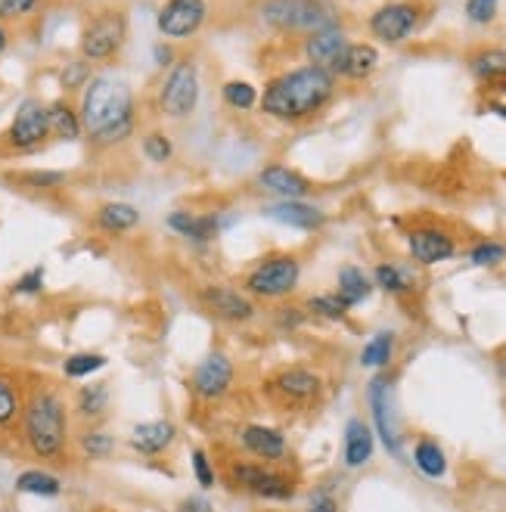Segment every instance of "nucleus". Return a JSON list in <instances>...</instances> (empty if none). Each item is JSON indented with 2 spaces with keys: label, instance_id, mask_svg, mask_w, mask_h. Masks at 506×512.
Wrapping results in <instances>:
<instances>
[{
  "label": "nucleus",
  "instance_id": "f257e3e1",
  "mask_svg": "<svg viewBox=\"0 0 506 512\" xmlns=\"http://www.w3.org/2000/svg\"><path fill=\"white\" fill-rule=\"evenodd\" d=\"M81 128L94 146L112 149L122 146L137 131V100L125 78L94 75L81 90Z\"/></svg>",
  "mask_w": 506,
  "mask_h": 512
},
{
  "label": "nucleus",
  "instance_id": "f03ea898",
  "mask_svg": "<svg viewBox=\"0 0 506 512\" xmlns=\"http://www.w3.org/2000/svg\"><path fill=\"white\" fill-rule=\"evenodd\" d=\"M333 97H336V75L330 69L299 66L267 81L258 106L264 115L277 118V122L295 125L305 122V118H314L320 109L330 106Z\"/></svg>",
  "mask_w": 506,
  "mask_h": 512
},
{
  "label": "nucleus",
  "instance_id": "7ed1b4c3",
  "mask_svg": "<svg viewBox=\"0 0 506 512\" xmlns=\"http://www.w3.org/2000/svg\"><path fill=\"white\" fill-rule=\"evenodd\" d=\"M25 441L41 460H63L69 450V413L66 401L53 388H38L22 407Z\"/></svg>",
  "mask_w": 506,
  "mask_h": 512
},
{
  "label": "nucleus",
  "instance_id": "20e7f679",
  "mask_svg": "<svg viewBox=\"0 0 506 512\" xmlns=\"http://www.w3.org/2000/svg\"><path fill=\"white\" fill-rule=\"evenodd\" d=\"M258 19L286 35H314L339 25V10L330 0H261Z\"/></svg>",
  "mask_w": 506,
  "mask_h": 512
},
{
  "label": "nucleus",
  "instance_id": "39448f33",
  "mask_svg": "<svg viewBox=\"0 0 506 512\" xmlns=\"http://www.w3.org/2000/svg\"><path fill=\"white\" fill-rule=\"evenodd\" d=\"M125 41H128V16L115 7H103L81 28V56L91 66L109 63V59L122 53Z\"/></svg>",
  "mask_w": 506,
  "mask_h": 512
},
{
  "label": "nucleus",
  "instance_id": "423d86ee",
  "mask_svg": "<svg viewBox=\"0 0 506 512\" xmlns=\"http://www.w3.org/2000/svg\"><path fill=\"white\" fill-rule=\"evenodd\" d=\"M199 94H202V81H199L196 59H177L159 87V112L171 118V122H184V118L196 112Z\"/></svg>",
  "mask_w": 506,
  "mask_h": 512
},
{
  "label": "nucleus",
  "instance_id": "0eeeda50",
  "mask_svg": "<svg viewBox=\"0 0 506 512\" xmlns=\"http://www.w3.org/2000/svg\"><path fill=\"white\" fill-rule=\"evenodd\" d=\"M299 280H302L299 258L295 255H271L249 270L246 280H243V289H246V295H255V298H286L295 292Z\"/></svg>",
  "mask_w": 506,
  "mask_h": 512
},
{
  "label": "nucleus",
  "instance_id": "6e6552de",
  "mask_svg": "<svg viewBox=\"0 0 506 512\" xmlns=\"http://www.w3.org/2000/svg\"><path fill=\"white\" fill-rule=\"evenodd\" d=\"M230 478L236 481V488H243L246 494H252L258 500L289 503L295 497V481L264 463H233Z\"/></svg>",
  "mask_w": 506,
  "mask_h": 512
},
{
  "label": "nucleus",
  "instance_id": "1a4fd4ad",
  "mask_svg": "<svg viewBox=\"0 0 506 512\" xmlns=\"http://www.w3.org/2000/svg\"><path fill=\"white\" fill-rule=\"evenodd\" d=\"M233 376V360L224 351H208L190 373V391L199 401L215 404L233 388Z\"/></svg>",
  "mask_w": 506,
  "mask_h": 512
},
{
  "label": "nucleus",
  "instance_id": "9d476101",
  "mask_svg": "<svg viewBox=\"0 0 506 512\" xmlns=\"http://www.w3.org/2000/svg\"><path fill=\"white\" fill-rule=\"evenodd\" d=\"M208 19V4L205 0H165L156 28L165 41H190Z\"/></svg>",
  "mask_w": 506,
  "mask_h": 512
},
{
  "label": "nucleus",
  "instance_id": "9b49d317",
  "mask_svg": "<svg viewBox=\"0 0 506 512\" xmlns=\"http://www.w3.org/2000/svg\"><path fill=\"white\" fill-rule=\"evenodd\" d=\"M50 137V125H47V106L35 97H25L16 106V115L7 128V143L19 153H32L44 140Z\"/></svg>",
  "mask_w": 506,
  "mask_h": 512
},
{
  "label": "nucleus",
  "instance_id": "f8f14e48",
  "mask_svg": "<svg viewBox=\"0 0 506 512\" xmlns=\"http://www.w3.org/2000/svg\"><path fill=\"white\" fill-rule=\"evenodd\" d=\"M367 401L373 410V423L376 432L385 444V450L395 457L404 460V447H401V432H398V419H395V404H392V379L376 376L367 388Z\"/></svg>",
  "mask_w": 506,
  "mask_h": 512
},
{
  "label": "nucleus",
  "instance_id": "ddd939ff",
  "mask_svg": "<svg viewBox=\"0 0 506 512\" xmlns=\"http://www.w3.org/2000/svg\"><path fill=\"white\" fill-rule=\"evenodd\" d=\"M420 25V7L413 4H385L370 16V32L382 44H401Z\"/></svg>",
  "mask_w": 506,
  "mask_h": 512
},
{
  "label": "nucleus",
  "instance_id": "4468645a",
  "mask_svg": "<svg viewBox=\"0 0 506 512\" xmlns=\"http://www.w3.org/2000/svg\"><path fill=\"white\" fill-rule=\"evenodd\" d=\"M199 301L202 308H208L224 323H249L255 317V301L246 292L230 286H208L199 292Z\"/></svg>",
  "mask_w": 506,
  "mask_h": 512
},
{
  "label": "nucleus",
  "instance_id": "2eb2a0df",
  "mask_svg": "<svg viewBox=\"0 0 506 512\" xmlns=\"http://www.w3.org/2000/svg\"><path fill=\"white\" fill-rule=\"evenodd\" d=\"M407 249H410V258L416 264H441V261H451L457 255V243L451 233H444L438 227H416L407 233Z\"/></svg>",
  "mask_w": 506,
  "mask_h": 512
},
{
  "label": "nucleus",
  "instance_id": "dca6fc26",
  "mask_svg": "<svg viewBox=\"0 0 506 512\" xmlns=\"http://www.w3.org/2000/svg\"><path fill=\"white\" fill-rule=\"evenodd\" d=\"M264 218H271L283 227H295V230H320L326 224L323 208L305 202V199H280V202H267L261 208Z\"/></svg>",
  "mask_w": 506,
  "mask_h": 512
},
{
  "label": "nucleus",
  "instance_id": "f3484780",
  "mask_svg": "<svg viewBox=\"0 0 506 512\" xmlns=\"http://www.w3.org/2000/svg\"><path fill=\"white\" fill-rule=\"evenodd\" d=\"M255 184L277 199H305L311 193V180L286 165H264L255 177Z\"/></svg>",
  "mask_w": 506,
  "mask_h": 512
},
{
  "label": "nucleus",
  "instance_id": "a211bd4d",
  "mask_svg": "<svg viewBox=\"0 0 506 512\" xmlns=\"http://www.w3.org/2000/svg\"><path fill=\"white\" fill-rule=\"evenodd\" d=\"M271 385H274V391L283 401H289V404H308V401H314L320 395L323 382H320L317 373H311L305 367H289V370H280L271 379Z\"/></svg>",
  "mask_w": 506,
  "mask_h": 512
},
{
  "label": "nucleus",
  "instance_id": "6ab92c4d",
  "mask_svg": "<svg viewBox=\"0 0 506 512\" xmlns=\"http://www.w3.org/2000/svg\"><path fill=\"white\" fill-rule=\"evenodd\" d=\"M240 444L249 450L252 457H258L261 463H280L286 460V435L274 426H246L240 429Z\"/></svg>",
  "mask_w": 506,
  "mask_h": 512
},
{
  "label": "nucleus",
  "instance_id": "aec40b11",
  "mask_svg": "<svg viewBox=\"0 0 506 512\" xmlns=\"http://www.w3.org/2000/svg\"><path fill=\"white\" fill-rule=\"evenodd\" d=\"M165 224L177 233V236H184L190 239V243H212V239L221 233V218L218 215H196L190 212V208H177V212H171L165 218Z\"/></svg>",
  "mask_w": 506,
  "mask_h": 512
},
{
  "label": "nucleus",
  "instance_id": "412c9836",
  "mask_svg": "<svg viewBox=\"0 0 506 512\" xmlns=\"http://www.w3.org/2000/svg\"><path fill=\"white\" fill-rule=\"evenodd\" d=\"M373 450H376V438L373 429L364 423L361 416H351L345 423V441H342V463L348 469H361L373 460Z\"/></svg>",
  "mask_w": 506,
  "mask_h": 512
},
{
  "label": "nucleus",
  "instance_id": "4be33fe9",
  "mask_svg": "<svg viewBox=\"0 0 506 512\" xmlns=\"http://www.w3.org/2000/svg\"><path fill=\"white\" fill-rule=\"evenodd\" d=\"M177 426L168 419H150V423H137L131 429V447L140 457H159L174 444Z\"/></svg>",
  "mask_w": 506,
  "mask_h": 512
},
{
  "label": "nucleus",
  "instance_id": "5701e85b",
  "mask_svg": "<svg viewBox=\"0 0 506 512\" xmlns=\"http://www.w3.org/2000/svg\"><path fill=\"white\" fill-rule=\"evenodd\" d=\"M348 47V38L342 32V25L323 28V32H314L305 38V59L308 66H320V69H333V63L342 56V50Z\"/></svg>",
  "mask_w": 506,
  "mask_h": 512
},
{
  "label": "nucleus",
  "instance_id": "b1692460",
  "mask_svg": "<svg viewBox=\"0 0 506 512\" xmlns=\"http://www.w3.org/2000/svg\"><path fill=\"white\" fill-rule=\"evenodd\" d=\"M376 66H379V50L373 44H348L330 72L336 78L364 81V78H370L376 72Z\"/></svg>",
  "mask_w": 506,
  "mask_h": 512
},
{
  "label": "nucleus",
  "instance_id": "393cba45",
  "mask_svg": "<svg viewBox=\"0 0 506 512\" xmlns=\"http://www.w3.org/2000/svg\"><path fill=\"white\" fill-rule=\"evenodd\" d=\"M140 208L131 205V202H103L97 208V227L103 233H112V236H122V233H131L134 227H140Z\"/></svg>",
  "mask_w": 506,
  "mask_h": 512
},
{
  "label": "nucleus",
  "instance_id": "a878e982",
  "mask_svg": "<svg viewBox=\"0 0 506 512\" xmlns=\"http://www.w3.org/2000/svg\"><path fill=\"white\" fill-rule=\"evenodd\" d=\"M47 125H50V137H56V140H69L72 143V140H78L84 134L78 109L72 103H66V100H53L47 106Z\"/></svg>",
  "mask_w": 506,
  "mask_h": 512
},
{
  "label": "nucleus",
  "instance_id": "bb28decb",
  "mask_svg": "<svg viewBox=\"0 0 506 512\" xmlns=\"http://www.w3.org/2000/svg\"><path fill=\"white\" fill-rule=\"evenodd\" d=\"M339 298L345 301L348 308H354V305H361V301H367L370 298V292H373V280L364 274L361 267H354V264H345L342 270H339Z\"/></svg>",
  "mask_w": 506,
  "mask_h": 512
},
{
  "label": "nucleus",
  "instance_id": "cd10ccee",
  "mask_svg": "<svg viewBox=\"0 0 506 512\" xmlns=\"http://www.w3.org/2000/svg\"><path fill=\"white\" fill-rule=\"evenodd\" d=\"M413 463H416V469H420L426 478H444V475H448V457H444L441 444L432 441V438L416 441V447H413Z\"/></svg>",
  "mask_w": 506,
  "mask_h": 512
},
{
  "label": "nucleus",
  "instance_id": "c85d7f7f",
  "mask_svg": "<svg viewBox=\"0 0 506 512\" xmlns=\"http://www.w3.org/2000/svg\"><path fill=\"white\" fill-rule=\"evenodd\" d=\"M16 491L35 494V497H59L63 494V481H59L53 472H44V469H25L16 478Z\"/></svg>",
  "mask_w": 506,
  "mask_h": 512
},
{
  "label": "nucleus",
  "instance_id": "c756f323",
  "mask_svg": "<svg viewBox=\"0 0 506 512\" xmlns=\"http://www.w3.org/2000/svg\"><path fill=\"white\" fill-rule=\"evenodd\" d=\"M392 357H395V333H376L367 345H364V351H361V367H367V370H382V367H389L392 364Z\"/></svg>",
  "mask_w": 506,
  "mask_h": 512
},
{
  "label": "nucleus",
  "instance_id": "7c9ffc66",
  "mask_svg": "<svg viewBox=\"0 0 506 512\" xmlns=\"http://www.w3.org/2000/svg\"><path fill=\"white\" fill-rule=\"evenodd\" d=\"M221 100L224 106L236 109V112H249L258 106L261 94H258V87L252 81H243V78H233V81H224L221 87Z\"/></svg>",
  "mask_w": 506,
  "mask_h": 512
},
{
  "label": "nucleus",
  "instance_id": "2f4dec72",
  "mask_svg": "<svg viewBox=\"0 0 506 512\" xmlns=\"http://www.w3.org/2000/svg\"><path fill=\"white\" fill-rule=\"evenodd\" d=\"M373 286L385 289L389 295H407L413 292V280L407 270H401L398 264H376L373 270Z\"/></svg>",
  "mask_w": 506,
  "mask_h": 512
},
{
  "label": "nucleus",
  "instance_id": "473e14b6",
  "mask_svg": "<svg viewBox=\"0 0 506 512\" xmlns=\"http://www.w3.org/2000/svg\"><path fill=\"white\" fill-rule=\"evenodd\" d=\"M469 69H472L475 78H482V81L506 78V50H482V53H475Z\"/></svg>",
  "mask_w": 506,
  "mask_h": 512
},
{
  "label": "nucleus",
  "instance_id": "72a5a7b5",
  "mask_svg": "<svg viewBox=\"0 0 506 512\" xmlns=\"http://www.w3.org/2000/svg\"><path fill=\"white\" fill-rule=\"evenodd\" d=\"M109 407V388L103 382H91L78 391V413L87 416V419H97L103 416Z\"/></svg>",
  "mask_w": 506,
  "mask_h": 512
},
{
  "label": "nucleus",
  "instance_id": "f704fd0d",
  "mask_svg": "<svg viewBox=\"0 0 506 512\" xmlns=\"http://www.w3.org/2000/svg\"><path fill=\"white\" fill-rule=\"evenodd\" d=\"M22 395L10 376H0V429H7L16 423V416L22 413Z\"/></svg>",
  "mask_w": 506,
  "mask_h": 512
},
{
  "label": "nucleus",
  "instance_id": "c9c22d12",
  "mask_svg": "<svg viewBox=\"0 0 506 512\" xmlns=\"http://www.w3.org/2000/svg\"><path fill=\"white\" fill-rule=\"evenodd\" d=\"M106 367V357L103 354H94V351H81V354H72L63 360V373L69 379H87L94 376Z\"/></svg>",
  "mask_w": 506,
  "mask_h": 512
},
{
  "label": "nucleus",
  "instance_id": "e433bc0d",
  "mask_svg": "<svg viewBox=\"0 0 506 512\" xmlns=\"http://www.w3.org/2000/svg\"><path fill=\"white\" fill-rule=\"evenodd\" d=\"M140 149H143V156L150 159L153 165H165L174 159V143L165 131H150V134H143L140 140Z\"/></svg>",
  "mask_w": 506,
  "mask_h": 512
},
{
  "label": "nucleus",
  "instance_id": "4c0bfd02",
  "mask_svg": "<svg viewBox=\"0 0 506 512\" xmlns=\"http://www.w3.org/2000/svg\"><path fill=\"white\" fill-rule=\"evenodd\" d=\"M314 317H323V320H342L351 308L339 298V292H330V295H311L308 305H305Z\"/></svg>",
  "mask_w": 506,
  "mask_h": 512
},
{
  "label": "nucleus",
  "instance_id": "58836bf2",
  "mask_svg": "<svg viewBox=\"0 0 506 512\" xmlns=\"http://www.w3.org/2000/svg\"><path fill=\"white\" fill-rule=\"evenodd\" d=\"M91 78H94V72H91V63H87L84 56L72 59V63H66L63 72H59V84H63V90H84Z\"/></svg>",
  "mask_w": 506,
  "mask_h": 512
},
{
  "label": "nucleus",
  "instance_id": "ea45409f",
  "mask_svg": "<svg viewBox=\"0 0 506 512\" xmlns=\"http://www.w3.org/2000/svg\"><path fill=\"white\" fill-rule=\"evenodd\" d=\"M81 450L91 460H106L112 450H115V438L109 432H100V429H91L81 435Z\"/></svg>",
  "mask_w": 506,
  "mask_h": 512
},
{
  "label": "nucleus",
  "instance_id": "a19ab883",
  "mask_svg": "<svg viewBox=\"0 0 506 512\" xmlns=\"http://www.w3.org/2000/svg\"><path fill=\"white\" fill-rule=\"evenodd\" d=\"M44 0H0V22H22L41 10Z\"/></svg>",
  "mask_w": 506,
  "mask_h": 512
},
{
  "label": "nucleus",
  "instance_id": "79ce46f5",
  "mask_svg": "<svg viewBox=\"0 0 506 512\" xmlns=\"http://www.w3.org/2000/svg\"><path fill=\"white\" fill-rule=\"evenodd\" d=\"M190 466H193V475H196V481H199V488H202V491H208V488H215V485H218L215 466H212V460H208V454H205L202 447L193 450Z\"/></svg>",
  "mask_w": 506,
  "mask_h": 512
},
{
  "label": "nucleus",
  "instance_id": "37998d69",
  "mask_svg": "<svg viewBox=\"0 0 506 512\" xmlns=\"http://www.w3.org/2000/svg\"><path fill=\"white\" fill-rule=\"evenodd\" d=\"M466 258H469L472 267H494V264H500L506 258V246H500V243H479V246L469 249Z\"/></svg>",
  "mask_w": 506,
  "mask_h": 512
},
{
  "label": "nucleus",
  "instance_id": "c03bdc74",
  "mask_svg": "<svg viewBox=\"0 0 506 512\" xmlns=\"http://www.w3.org/2000/svg\"><path fill=\"white\" fill-rule=\"evenodd\" d=\"M25 187H35V190H50V187H63L66 184V174L63 171H28L19 177Z\"/></svg>",
  "mask_w": 506,
  "mask_h": 512
},
{
  "label": "nucleus",
  "instance_id": "a18cd8bd",
  "mask_svg": "<svg viewBox=\"0 0 506 512\" xmlns=\"http://www.w3.org/2000/svg\"><path fill=\"white\" fill-rule=\"evenodd\" d=\"M44 289V267H32V270H25V274L13 283V292L16 295H38Z\"/></svg>",
  "mask_w": 506,
  "mask_h": 512
},
{
  "label": "nucleus",
  "instance_id": "49530a36",
  "mask_svg": "<svg viewBox=\"0 0 506 512\" xmlns=\"http://www.w3.org/2000/svg\"><path fill=\"white\" fill-rule=\"evenodd\" d=\"M466 16L479 25H488L497 19V4L494 0H466Z\"/></svg>",
  "mask_w": 506,
  "mask_h": 512
},
{
  "label": "nucleus",
  "instance_id": "de8ad7c7",
  "mask_svg": "<svg viewBox=\"0 0 506 512\" xmlns=\"http://www.w3.org/2000/svg\"><path fill=\"white\" fill-rule=\"evenodd\" d=\"M305 512H339V503H336V497L330 491L320 488V491L311 494V503H308Z\"/></svg>",
  "mask_w": 506,
  "mask_h": 512
},
{
  "label": "nucleus",
  "instance_id": "09e8293b",
  "mask_svg": "<svg viewBox=\"0 0 506 512\" xmlns=\"http://www.w3.org/2000/svg\"><path fill=\"white\" fill-rule=\"evenodd\" d=\"M177 512H215V503L208 500L205 494H190L181 500V506H177Z\"/></svg>",
  "mask_w": 506,
  "mask_h": 512
},
{
  "label": "nucleus",
  "instance_id": "8fccbe9b",
  "mask_svg": "<svg viewBox=\"0 0 506 512\" xmlns=\"http://www.w3.org/2000/svg\"><path fill=\"white\" fill-rule=\"evenodd\" d=\"M153 56H156V66H162V69H165V66H168V69L174 66V50H171V44H156V47H153Z\"/></svg>",
  "mask_w": 506,
  "mask_h": 512
},
{
  "label": "nucleus",
  "instance_id": "3c124183",
  "mask_svg": "<svg viewBox=\"0 0 506 512\" xmlns=\"http://www.w3.org/2000/svg\"><path fill=\"white\" fill-rule=\"evenodd\" d=\"M299 323H302V314H295V311H283L280 314V326H289L292 329V326H299Z\"/></svg>",
  "mask_w": 506,
  "mask_h": 512
},
{
  "label": "nucleus",
  "instance_id": "603ef678",
  "mask_svg": "<svg viewBox=\"0 0 506 512\" xmlns=\"http://www.w3.org/2000/svg\"><path fill=\"white\" fill-rule=\"evenodd\" d=\"M7 47H10V32H7V25L0 22V56L7 53Z\"/></svg>",
  "mask_w": 506,
  "mask_h": 512
},
{
  "label": "nucleus",
  "instance_id": "864d4df0",
  "mask_svg": "<svg viewBox=\"0 0 506 512\" xmlns=\"http://www.w3.org/2000/svg\"><path fill=\"white\" fill-rule=\"evenodd\" d=\"M488 109H491L494 115H503V118H506V106H503V103H491Z\"/></svg>",
  "mask_w": 506,
  "mask_h": 512
},
{
  "label": "nucleus",
  "instance_id": "5fc2aeb1",
  "mask_svg": "<svg viewBox=\"0 0 506 512\" xmlns=\"http://www.w3.org/2000/svg\"><path fill=\"white\" fill-rule=\"evenodd\" d=\"M494 4H497V0H494Z\"/></svg>",
  "mask_w": 506,
  "mask_h": 512
}]
</instances>
